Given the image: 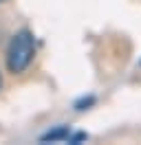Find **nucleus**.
Segmentation results:
<instances>
[{"label": "nucleus", "mask_w": 141, "mask_h": 145, "mask_svg": "<svg viewBox=\"0 0 141 145\" xmlns=\"http://www.w3.org/2000/svg\"><path fill=\"white\" fill-rule=\"evenodd\" d=\"M35 57V37L29 29L13 33L7 48V68L11 75H22Z\"/></svg>", "instance_id": "1"}, {"label": "nucleus", "mask_w": 141, "mask_h": 145, "mask_svg": "<svg viewBox=\"0 0 141 145\" xmlns=\"http://www.w3.org/2000/svg\"><path fill=\"white\" fill-rule=\"evenodd\" d=\"M69 134H70L69 125H57V127H53V130H49V132H44L40 136V143H60V141H66Z\"/></svg>", "instance_id": "2"}, {"label": "nucleus", "mask_w": 141, "mask_h": 145, "mask_svg": "<svg viewBox=\"0 0 141 145\" xmlns=\"http://www.w3.org/2000/svg\"><path fill=\"white\" fill-rule=\"evenodd\" d=\"M93 103H95V97H93V95H88V97H82V99L75 101V110H79V112H82V110H88L90 106H93Z\"/></svg>", "instance_id": "3"}, {"label": "nucleus", "mask_w": 141, "mask_h": 145, "mask_svg": "<svg viewBox=\"0 0 141 145\" xmlns=\"http://www.w3.org/2000/svg\"><path fill=\"white\" fill-rule=\"evenodd\" d=\"M86 138H88L86 132H70L66 141H69V143H82V141H86Z\"/></svg>", "instance_id": "4"}, {"label": "nucleus", "mask_w": 141, "mask_h": 145, "mask_svg": "<svg viewBox=\"0 0 141 145\" xmlns=\"http://www.w3.org/2000/svg\"><path fill=\"white\" fill-rule=\"evenodd\" d=\"M0 86H2V77H0Z\"/></svg>", "instance_id": "5"}, {"label": "nucleus", "mask_w": 141, "mask_h": 145, "mask_svg": "<svg viewBox=\"0 0 141 145\" xmlns=\"http://www.w3.org/2000/svg\"><path fill=\"white\" fill-rule=\"evenodd\" d=\"M0 2H5V0H0Z\"/></svg>", "instance_id": "6"}]
</instances>
